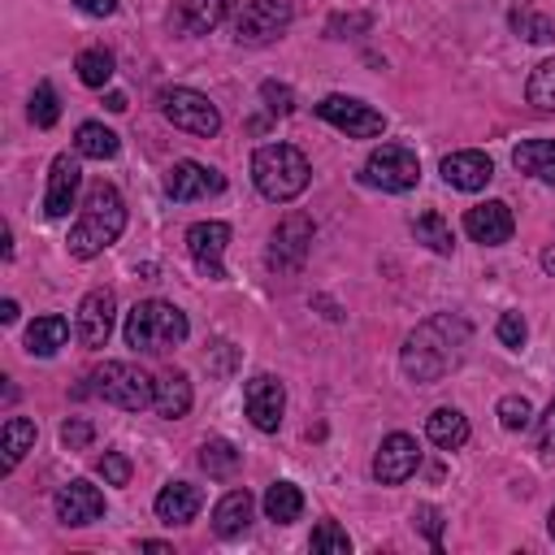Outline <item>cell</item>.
<instances>
[{"mask_svg":"<svg viewBox=\"0 0 555 555\" xmlns=\"http://www.w3.org/2000/svg\"><path fill=\"white\" fill-rule=\"evenodd\" d=\"M512 30H516L520 39H529V43H546V39H555V22H551L546 13H538L533 4H520V9L512 13Z\"/></svg>","mask_w":555,"mask_h":555,"instance_id":"836d02e7","label":"cell"},{"mask_svg":"<svg viewBox=\"0 0 555 555\" xmlns=\"http://www.w3.org/2000/svg\"><path fill=\"white\" fill-rule=\"evenodd\" d=\"M464 230H468L473 243H481V247H499V243L512 238L516 217H512V208H507L503 199H486V204H473V208L464 212Z\"/></svg>","mask_w":555,"mask_h":555,"instance_id":"2e32d148","label":"cell"},{"mask_svg":"<svg viewBox=\"0 0 555 555\" xmlns=\"http://www.w3.org/2000/svg\"><path fill=\"white\" fill-rule=\"evenodd\" d=\"M230 243V225L225 221H195L186 230V251L195 260V269L212 282H225V264H221V251Z\"/></svg>","mask_w":555,"mask_h":555,"instance_id":"7c38bea8","label":"cell"},{"mask_svg":"<svg viewBox=\"0 0 555 555\" xmlns=\"http://www.w3.org/2000/svg\"><path fill=\"white\" fill-rule=\"evenodd\" d=\"M91 438H95V429H91L87 421H65V425H61V442H65L69 451H82Z\"/></svg>","mask_w":555,"mask_h":555,"instance_id":"ee69618b","label":"cell"},{"mask_svg":"<svg viewBox=\"0 0 555 555\" xmlns=\"http://www.w3.org/2000/svg\"><path fill=\"white\" fill-rule=\"evenodd\" d=\"M546 529H551V538H555V507H551V516H546Z\"/></svg>","mask_w":555,"mask_h":555,"instance_id":"f907efd6","label":"cell"},{"mask_svg":"<svg viewBox=\"0 0 555 555\" xmlns=\"http://www.w3.org/2000/svg\"><path fill=\"white\" fill-rule=\"evenodd\" d=\"M260 100H264V108L278 113V117H286V113L295 108V91H291L286 82H273V78L260 82Z\"/></svg>","mask_w":555,"mask_h":555,"instance_id":"74e56055","label":"cell"},{"mask_svg":"<svg viewBox=\"0 0 555 555\" xmlns=\"http://www.w3.org/2000/svg\"><path fill=\"white\" fill-rule=\"evenodd\" d=\"M234 0H173L169 9V26L178 35H208L230 17Z\"/></svg>","mask_w":555,"mask_h":555,"instance_id":"ac0fdd59","label":"cell"},{"mask_svg":"<svg viewBox=\"0 0 555 555\" xmlns=\"http://www.w3.org/2000/svg\"><path fill=\"white\" fill-rule=\"evenodd\" d=\"M117 147H121V139L104 121H82L74 134V152L91 156V160H108V156H117Z\"/></svg>","mask_w":555,"mask_h":555,"instance_id":"83f0119b","label":"cell"},{"mask_svg":"<svg viewBox=\"0 0 555 555\" xmlns=\"http://www.w3.org/2000/svg\"><path fill=\"white\" fill-rule=\"evenodd\" d=\"M308 178H312L308 156L299 147H291V143H264L251 156V182L273 204H291L295 195H304Z\"/></svg>","mask_w":555,"mask_h":555,"instance_id":"3957f363","label":"cell"},{"mask_svg":"<svg viewBox=\"0 0 555 555\" xmlns=\"http://www.w3.org/2000/svg\"><path fill=\"white\" fill-rule=\"evenodd\" d=\"M160 113L165 121H173L178 130L195 134V139H212L221 130V113L217 104L204 95V91H191V87H169L160 91Z\"/></svg>","mask_w":555,"mask_h":555,"instance_id":"8992f818","label":"cell"},{"mask_svg":"<svg viewBox=\"0 0 555 555\" xmlns=\"http://www.w3.org/2000/svg\"><path fill=\"white\" fill-rule=\"evenodd\" d=\"M152 408H156V416H165V421H178V416H186V412H191V377H186L182 369H169V373H160V377H156V395H152Z\"/></svg>","mask_w":555,"mask_h":555,"instance_id":"44dd1931","label":"cell"},{"mask_svg":"<svg viewBox=\"0 0 555 555\" xmlns=\"http://www.w3.org/2000/svg\"><path fill=\"white\" fill-rule=\"evenodd\" d=\"M525 95H529V104L538 113H555V56L542 61V65H533V74L525 82Z\"/></svg>","mask_w":555,"mask_h":555,"instance_id":"1f68e13d","label":"cell"},{"mask_svg":"<svg viewBox=\"0 0 555 555\" xmlns=\"http://www.w3.org/2000/svg\"><path fill=\"white\" fill-rule=\"evenodd\" d=\"M412 525L429 538L434 551H442V512H438V507H416V512H412Z\"/></svg>","mask_w":555,"mask_h":555,"instance_id":"ab89813d","label":"cell"},{"mask_svg":"<svg viewBox=\"0 0 555 555\" xmlns=\"http://www.w3.org/2000/svg\"><path fill=\"white\" fill-rule=\"evenodd\" d=\"M251 494L247 490H230V494H221V503L212 507V529L221 533V538H238V533H247V525H251Z\"/></svg>","mask_w":555,"mask_h":555,"instance_id":"603a6c76","label":"cell"},{"mask_svg":"<svg viewBox=\"0 0 555 555\" xmlns=\"http://www.w3.org/2000/svg\"><path fill=\"white\" fill-rule=\"evenodd\" d=\"M538 447H542L546 455H555V399H551V408L538 416Z\"/></svg>","mask_w":555,"mask_h":555,"instance_id":"f6af8a7d","label":"cell"},{"mask_svg":"<svg viewBox=\"0 0 555 555\" xmlns=\"http://www.w3.org/2000/svg\"><path fill=\"white\" fill-rule=\"evenodd\" d=\"M234 360H238V351H234V343H225V338H217V343L208 347V356H204L208 373H217V377H225V373L234 369Z\"/></svg>","mask_w":555,"mask_h":555,"instance_id":"b9f144b4","label":"cell"},{"mask_svg":"<svg viewBox=\"0 0 555 555\" xmlns=\"http://www.w3.org/2000/svg\"><path fill=\"white\" fill-rule=\"evenodd\" d=\"M317 117L330 121L334 130H343L347 139H377V134L386 130V117H382L373 104H364V100H356V95H338V91L317 104Z\"/></svg>","mask_w":555,"mask_h":555,"instance_id":"9c48e42d","label":"cell"},{"mask_svg":"<svg viewBox=\"0 0 555 555\" xmlns=\"http://www.w3.org/2000/svg\"><path fill=\"white\" fill-rule=\"evenodd\" d=\"M91 390L104 399V403H113V408H121V412H139V408H152V395H156V382L139 369V364H126V360H108V364H100L95 373H91Z\"/></svg>","mask_w":555,"mask_h":555,"instance_id":"5b68a950","label":"cell"},{"mask_svg":"<svg viewBox=\"0 0 555 555\" xmlns=\"http://www.w3.org/2000/svg\"><path fill=\"white\" fill-rule=\"evenodd\" d=\"M121 230H126V204H121L117 186L113 182H95L87 191V199H82V212H78L74 230H69V251L78 260H91L104 247H113L121 238Z\"/></svg>","mask_w":555,"mask_h":555,"instance_id":"7a4b0ae2","label":"cell"},{"mask_svg":"<svg viewBox=\"0 0 555 555\" xmlns=\"http://www.w3.org/2000/svg\"><path fill=\"white\" fill-rule=\"evenodd\" d=\"M291 22H295V4L291 0H247L243 13L234 17V39L260 48V43L282 39Z\"/></svg>","mask_w":555,"mask_h":555,"instance_id":"ba28073f","label":"cell"},{"mask_svg":"<svg viewBox=\"0 0 555 555\" xmlns=\"http://www.w3.org/2000/svg\"><path fill=\"white\" fill-rule=\"evenodd\" d=\"M425 434H429L434 447H442V451H460V447L468 442V416H464L460 408H438V412H429Z\"/></svg>","mask_w":555,"mask_h":555,"instance_id":"d4e9b609","label":"cell"},{"mask_svg":"<svg viewBox=\"0 0 555 555\" xmlns=\"http://www.w3.org/2000/svg\"><path fill=\"white\" fill-rule=\"evenodd\" d=\"M412 234H416V243H425V247L438 251V256H451V247H455L451 225H447L438 212H421V217L412 221Z\"/></svg>","mask_w":555,"mask_h":555,"instance_id":"4dcf8cb0","label":"cell"},{"mask_svg":"<svg viewBox=\"0 0 555 555\" xmlns=\"http://www.w3.org/2000/svg\"><path fill=\"white\" fill-rule=\"evenodd\" d=\"M442 178L455 191H481L494 178V160L486 152H473V147L468 152H451V156H442Z\"/></svg>","mask_w":555,"mask_h":555,"instance_id":"ffe728a7","label":"cell"},{"mask_svg":"<svg viewBox=\"0 0 555 555\" xmlns=\"http://www.w3.org/2000/svg\"><path fill=\"white\" fill-rule=\"evenodd\" d=\"M56 117H61L56 87H52V82H35V91H30V121H35L39 130H48V126H56Z\"/></svg>","mask_w":555,"mask_h":555,"instance_id":"e575fe53","label":"cell"},{"mask_svg":"<svg viewBox=\"0 0 555 555\" xmlns=\"http://www.w3.org/2000/svg\"><path fill=\"white\" fill-rule=\"evenodd\" d=\"M74 69H78V78L87 87H108V78H113V52L108 48H82L78 61H74Z\"/></svg>","mask_w":555,"mask_h":555,"instance_id":"d6a6232c","label":"cell"},{"mask_svg":"<svg viewBox=\"0 0 555 555\" xmlns=\"http://www.w3.org/2000/svg\"><path fill=\"white\" fill-rule=\"evenodd\" d=\"M199 507H204V494H199V486H191V481H169V486L156 494V516H160L165 525H186Z\"/></svg>","mask_w":555,"mask_h":555,"instance_id":"7402d4cb","label":"cell"},{"mask_svg":"<svg viewBox=\"0 0 555 555\" xmlns=\"http://www.w3.org/2000/svg\"><path fill=\"white\" fill-rule=\"evenodd\" d=\"M225 191V178L199 160H178L169 173H165V195L178 199V204H191V199H208V195H221Z\"/></svg>","mask_w":555,"mask_h":555,"instance_id":"4fadbf2b","label":"cell"},{"mask_svg":"<svg viewBox=\"0 0 555 555\" xmlns=\"http://www.w3.org/2000/svg\"><path fill=\"white\" fill-rule=\"evenodd\" d=\"M308 251H312V217L286 212L278 221V230L269 234V264L278 273H295V269H304Z\"/></svg>","mask_w":555,"mask_h":555,"instance_id":"30bf717a","label":"cell"},{"mask_svg":"<svg viewBox=\"0 0 555 555\" xmlns=\"http://www.w3.org/2000/svg\"><path fill=\"white\" fill-rule=\"evenodd\" d=\"M35 421H26V416H9L4 421V429H0V451H4V473H13L17 464H22V455L35 447Z\"/></svg>","mask_w":555,"mask_h":555,"instance_id":"4316f807","label":"cell"},{"mask_svg":"<svg viewBox=\"0 0 555 555\" xmlns=\"http://www.w3.org/2000/svg\"><path fill=\"white\" fill-rule=\"evenodd\" d=\"M317 555H347L351 551V538H347V529L338 525V520H321L317 529H312V542H308Z\"/></svg>","mask_w":555,"mask_h":555,"instance_id":"d590c367","label":"cell"},{"mask_svg":"<svg viewBox=\"0 0 555 555\" xmlns=\"http://www.w3.org/2000/svg\"><path fill=\"white\" fill-rule=\"evenodd\" d=\"M494 334H499V343H503V347L520 351V347H525L529 325H525V317H520V312H503V317H499V325H494Z\"/></svg>","mask_w":555,"mask_h":555,"instance_id":"f35d334b","label":"cell"},{"mask_svg":"<svg viewBox=\"0 0 555 555\" xmlns=\"http://www.w3.org/2000/svg\"><path fill=\"white\" fill-rule=\"evenodd\" d=\"M499 425L512 429V434L529 429V425H533V403H529L525 395H503V399H499Z\"/></svg>","mask_w":555,"mask_h":555,"instance_id":"8d00e7d4","label":"cell"},{"mask_svg":"<svg viewBox=\"0 0 555 555\" xmlns=\"http://www.w3.org/2000/svg\"><path fill=\"white\" fill-rule=\"evenodd\" d=\"M369 26H373V17H369V13H347V17H343V13H334V17H330V26H325V35H330V39H347V35H356V30H369Z\"/></svg>","mask_w":555,"mask_h":555,"instance_id":"60d3db41","label":"cell"},{"mask_svg":"<svg viewBox=\"0 0 555 555\" xmlns=\"http://www.w3.org/2000/svg\"><path fill=\"white\" fill-rule=\"evenodd\" d=\"M100 477H104L108 486H126V481H130V460H126L121 451H104V455H100Z\"/></svg>","mask_w":555,"mask_h":555,"instance_id":"7bdbcfd3","label":"cell"},{"mask_svg":"<svg viewBox=\"0 0 555 555\" xmlns=\"http://www.w3.org/2000/svg\"><path fill=\"white\" fill-rule=\"evenodd\" d=\"M360 178H364L369 186H382V191H395V195H399V191H412V186L421 182V160H416V152L403 147V143H382V147L369 152Z\"/></svg>","mask_w":555,"mask_h":555,"instance_id":"52a82bcc","label":"cell"},{"mask_svg":"<svg viewBox=\"0 0 555 555\" xmlns=\"http://www.w3.org/2000/svg\"><path fill=\"white\" fill-rule=\"evenodd\" d=\"M104 104H108L113 113H126V95H121V91H108V95H104Z\"/></svg>","mask_w":555,"mask_h":555,"instance_id":"c3c4849f","label":"cell"},{"mask_svg":"<svg viewBox=\"0 0 555 555\" xmlns=\"http://www.w3.org/2000/svg\"><path fill=\"white\" fill-rule=\"evenodd\" d=\"M243 408H247V416H251V425H256L260 434H278L282 412H286V390H282V382L269 377V373H256V377L243 386Z\"/></svg>","mask_w":555,"mask_h":555,"instance_id":"8fae6325","label":"cell"},{"mask_svg":"<svg viewBox=\"0 0 555 555\" xmlns=\"http://www.w3.org/2000/svg\"><path fill=\"white\" fill-rule=\"evenodd\" d=\"M65 338H69V321L65 317H35L26 325V351L39 356V360L56 356L65 347Z\"/></svg>","mask_w":555,"mask_h":555,"instance_id":"484cf974","label":"cell"},{"mask_svg":"<svg viewBox=\"0 0 555 555\" xmlns=\"http://www.w3.org/2000/svg\"><path fill=\"white\" fill-rule=\"evenodd\" d=\"M542 269H546V273L555 278V238H551V243L542 247Z\"/></svg>","mask_w":555,"mask_h":555,"instance_id":"7dc6e473","label":"cell"},{"mask_svg":"<svg viewBox=\"0 0 555 555\" xmlns=\"http://www.w3.org/2000/svg\"><path fill=\"white\" fill-rule=\"evenodd\" d=\"M186 312L182 308H173V304H165V299H143V304H134L130 312H126V325H121V334H126V347H134V351H143V356H165L169 347H178L182 338H186Z\"/></svg>","mask_w":555,"mask_h":555,"instance_id":"277c9868","label":"cell"},{"mask_svg":"<svg viewBox=\"0 0 555 555\" xmlns=\"http://www.w3.org/2000/svg\"><path fill=\"white\" fill-rule=\"evenodd\" d=\"M113 312H117V299L113 291H87L82 304H78V317H74V334L82 347H104L108 334H113Z\"/></svg>","mask_w":555,"mask_h":555,"instance_id":"9a60e30c","label":"cell"},{"mask_svg":"<svg viewBox=\"0 0 555 555\" xmlns=\"http://www.w3.org/2000/svg\"><path fill=\"white\" fill-rule=\"evenodd\" d=\"M74 4H78L87 17H108V13L117 9V0H74Z\"/></svg>","mask_w":555,"mask_h":555,"instance_id":"bcb514c9","label":"cell"},{"mask_svg":"<svg viewBox=\"0 0 555 555\" xmlns=\"http://www.w3.org/2000/svg\"><path fill=\"white\" fill-rule=\"evenodd\" d=\"M299 512H304V494L295 481H273L264 490V516L273 525H291V520H299Z\"/></svg>","mask_w":555,"mask_h":555,"instance_id":"f1b7e54d","label":"cell"},{"mask_svg":"<svg viewBox=\"0 0 555 555\" xmlns=\"http://www.w3.org/2000/svg\"><path fill=\"white\" fill-rule=\"evenodd\" d=\"M104 516V494L91 481H69L56 490V520L61 525H91Z\"/></svg>","mask_w":555,"mask_h":555,"instance_id":"d6986e66","label":"cell"},{"mask_svg":"<svg viewBox=\"0 0 555 555\" xmlns=\"http://www.w3.org/2000/svg\"><path fill=\"white\" fill-rule=\"evenodd\" d=\"M416 468H421V447H416V438H408V434H386L382 447H377V455H373V477H377L382 486H399V481H408Z\"/></svg>","mask_w":555,"mask_h":555,"instance_id":"5bb4252c","label":"cell"},{"mask_svg":"<svg viewBox=\"0 0 555 555\" xmlns=\"http://www.w3.org/2000/svg\"><path fill=\"white\" fill-rule=\"evenodd\" d=\"M78 186H82V169H78V160L69 156V152H61L56 160H52V169H48V191H43V212L56 221V217H65L69 208H74V199H78Z\"/></svg>","mask_w":555,"mask_h":555,"instance_id":"e0dca14e","label":"cell"},{"mask_svg":"<svg viewBox=\"0 0 555 555\" xmlns=\"http://www.w3.org/2000/svg\"><path fill=\"white\" fill-rule=\"evenodd\" d=\"M468 343H473V325L455 312H434L425 317L399 347V364L412 382L429 386V382H442L447 373H455L468 356Z\"/></svg>","mask_w":555,"mask_h":555,"instance_id":"6da1fadb","label":"cell"},{"mask_svg":"<svg viewBox=\"0 0 555 555\" xmlns=\"http://www.w3.org/2000/svg\"><path fill=\"white\" fill-rule=\"evenodd\" d=\"M199 464H204L208 477H234V468H238V447H234L230 438H208V442L199 447Z\"/></svg>","mask_w":555,"mask_h":555,"instance_id":"f546056e","label":"cell"},{"mask_svg":"<svg viewBox=\"0 0 555 555\" xmlns=\"http://www.w3.org/2000/svg\"><path fill=\"white\" fill-rule=\"evenodd\" d=\"M0 321H17V304H13V299L0 304Z\"/></svg>","mask_w":555,"mask_h":555,"instance_id":"681fc988","label":"cell"},{"mask_svg":"<svg viewBox=\"0 0 555 555\" xmlns=\"http://www.w3.org/2000/svg\"><path fill=\"white\" fill-rule=\"evenodd\" d=\"M512 165L538 182H551L555 186V139H525L516 152H512Z\"/></svg>","mask_w":555,"mask_h":555,"instance_id":"cb8c5ba5","label":"cell"}]
</instances>
